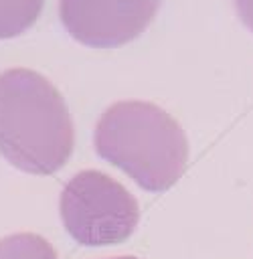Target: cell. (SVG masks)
I'll return each instance as SVG.
<instances>
[{"label":"cell","instance_id":"obj_3","mask_svg":"<svg viewBox=\"0 0 253 259\" xmlns=\"http://www.w3.org/2000/svg\"><path fill=\"white\" fill-rule=\"evenodd\" d=\"M61 217L81 245H113L128 239L140 219L136 198L113 178L85 170L73 176L61 194Z\"/></svg>","mask_w":253,"mask_h":259},{"label":"cell","instance_id":"obj_6","mask_svg":"<svg viewBox=\"0 0 253 259\" xmlns=\"http://www.w3.org/2000/svg\"><path fill=\"white\" fill-rule=\"evenodd\" d=\"M0 259H57V255L43 237L18 233L0 241Z\"/></svg>","mask_w":253,"mask_h":259},{"label":"cell","instance_id":"obj_4","mask_svg":"<svg viewBox=\"0 0 253 259\" xmlns=\"http://www.w3.org/2000/svg\"><path fill=\"white\" fill-rule=\"evenodd\" d=\"M160 0H61V20L79 42L117 47L136 38L154 18Z\"/></svg>","mask_w":253,"mask_h":259},{"label":"cell","instance_id":"obj_5","mask_svg":"<svg viewBox=\"0 0 253 259\" xmlns=\"http://www.w3.org/2000/svg\"><path fill=\"white\" fill-rule=\"evenodd\" d=\"M43 0H0V38L24 32L38 16Z\"/></svg>","mask_w":253,"mask_h":259},{"label":"cell","instance_id":"obj_1","mask_svg":"<svg viewBox=\"0 0 253 259\" xmlns=\"http://www.w3.org/2000/svg\"><path fill=\"white\" fill-rule=\"evenodd\" d=\"M73 148V125L59 91L38 73L0 75V152L30 174L59 170Z\"/></svg>","mask_w":253,"mask_h":259},{"label":"cell","instance_id":"obj_8","mask_svg":"<svg viewBox=\"0 0 253 259\" xmlns=\"http://www.w3.org/2000/svg\"><path fill=\"white\" fill-rule=\"evenodd\" d=\"M113 259H136V257H113Z\"/></svg>","mask_w":253,"mask_h":259},{"label":"cell","instance_id":"obj_7","mask_svg":"<svg viewBox=\"0 0 253 259\" xmlns=\"http://www.w3.org/2000/svg\"><path fill=\"white\" fill-rule=\"evenodd\" d=\"M235 6L239 12V18L253 32V0H235Z\"/></svg>","mask_w":253,"mask_h":259},{"label":"cell","instance_id":"obj_2","mask_svg":"<svg viewBox=\"0 0 253 259\" xmlns=\"http://www.w3.org/2000/svg\"><path fill=\"white\" fill-rule=\"evenodd\" d=\"M95 150L152 192L170 188L188 158L182 127L144 101H119L105 109L95 130Z\"/></svg>","mask_w":253,"mask_h":259}]
</instances>
